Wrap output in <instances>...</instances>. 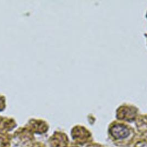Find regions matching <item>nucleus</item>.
Listing matches in <instances>:
<instances>
[{
    "label": "nucleus",
    "instance_id": "1",
    "mask_svg": "<svg viewBox=\"0 0 147 147\" xmlns=\"http://www.w3.org/2000/svg\"><path fill=\"white\" fill-rule=\"evenodd\" d=\"M111 135L117 139H122L127 137L129 134V131L123 125H116L110 129Z\"/></svg>",
    "mask_w": 147,
    "mask_h": 147
}]
</instances>
